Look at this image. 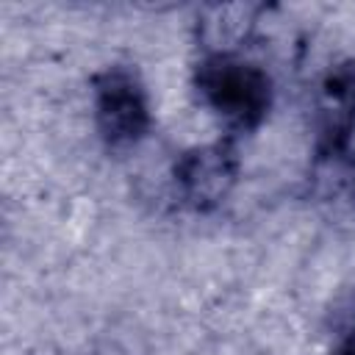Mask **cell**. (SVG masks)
Instances as JSON below:
<instances>
[{"mask_svg": "<svg viewBox=\"0 0 355 355\" xmlns=\"http://www.w3.org/2000/svg\"><path fill=\"white\" fill-rule=\"evenodd\" d=\"M200 97L233 130H252L272 105V80L258 67L233 53H208L194 75Z\"/></svg>", "mask_w": 355, "mask_h": 355, "instance_id": "6da1fadb", "label": "cell"}, {"mask_svg": "<svg viewBox=\"0 0 355 355\" xmlns=\"http://www.w3.org/2000/svg\"><path fill=\"white\" fill-rule=\"evenodd\" d=\"M94 119L111 147H130L150 130V103L139 78L111 67L94 78Z\"/></svg>", "mask_w": 355, "mask_h": 355, "instance_id": "7a4b0ae2", "label": "cell"}, {"mask_svg": "<svg viewBox=\"0 0 355 355\" xmlns=\"http://www.w3.org/2000/svg\"><path fill=\"white\" fill-rule=\"evenodd\" d=\"M239 180V155L233 141H214L183 153L175 164V183L186 205L211 211L233 191Z\"/></svg>", "mask_w": 355, "mask_h": 355, "instance_id": "3957f363", "label": "cell"}, {"mask_svg": "<svg viewBox=\"0 0 355 355\" xmlns=\"http://www.w3.org/2000/svg\"><path fill=\"white\" fill-rule=\"evenodd\" d=\"M355 133V61L336 64L316 94V147L322 158L341 155Z\"/></svg>", "mask_w": 355, "mask_h": 355, "instance_id": "277c9868", "label": "cell"}, {"mask_svg": "<svg viewBox=\"0 0 355 355\" xmlns=\"http://www.w3.org/2000/svg\"><path fill=\"white\" fill-rule=\"evenodd\" d=\"M336 355H355V341H349V344H344V347H341V349H338Z\"/></svg>", "mask_w": 355, "mask_h": 355, "instance_id": "5b68a950", "label": "cell"}, {"mask_svg": "<svg viewBox=\"0 0 355 355\" xmlns=\"http://www.w3.org/2000/svg\"><path fill=\"white\" fill-rule=\"evenodd\" d=\"M352 194H355V183H352Z\"/></svg>", "mask_w": 355, "mask_h": 355, "instance_id": "8992f818", "label": "cell"}]
</instances>
